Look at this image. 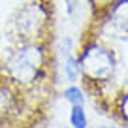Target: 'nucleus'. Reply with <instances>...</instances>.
<instances>
[{"mask_svg": "<svg viewBox=\"0 0 128 128\" xmlns=\"http://www.w3.org/2000/svg\"><path fill=\"white\" fill-rule=\"evenodd\" d=\"M45 64L44 49L38 44H24L6 62V72L15 83L32 85L40 77Z\"/></svg>", "mask_w": 128, "mask_h": 128, "instance_id": "obj_1", "label": "nucleus"}, {"mask_svg": "<svg viewBox=\"0 0 128 128\" xmlns=\"http://www.w3.org/2000/svg\"><path fill=\"white\" fill-rule=\"evenodd\" d=\"M81 74L90 81H108L115 72V58L106 47L98 44H90L83 49L77 58Z\"/></svg>", "mask_w": 128, "mask_h": 128, "instance_id": "obj_2", "label": "nucleus"}, {"mask_svg": "<svg viewBox=\"0 0 128 128\" xmlns=\"http://www.w3.org/2000/svg\"><path fill=\"white\" fill-rule=\"evenodd\" d=\"M15 24L19 34H23L24 38L38 40V38H42L45 26H47V12L38 2L28 4L23 10H19V13L15 17Z\"/></svg>", "mask_w": 128, "mask_h": 128, "instance_id": "obj_3", "label": "nucleus"}, {"mask_svg": "<svg viewBox=\"0 0 128 128\" xmlns=\"http://www.w3.org/2000/svg\"><path fill=\"white\" fill-rule=\"evenodd\" d=\"M108 26L115 36L126 38L128 36V0H117L109 12Z\"/></svg>", "mask_w": 128, "mask_h": 128, "instance_id": "obj_4", "label": "nucleus"}, {"mask_svg": "<svg viewBox=\"0 0 128 128\" xmlns=\"http://www.w3.org/2000/svg\"><path fill=\"white\" fill-rule=\"evenodd\" d=\"M60 55H62V68H64L66 77H68L70 81H77V77L81 76V68H79L77 58H74V55H72V42H70L68 38L62 40Z\"/></svg>", "mask_w": 128, "mask_h": 128, "instance_id": "obj_5", "label": "nucleus"}, {"mask_svg": "<svg viewBox=\"0 0 128 128\" xmlns=\"http://www.w3.org/2000/svg\"><path fill=\"white\" fill-rule=\"evenodd\" d=\"M70 124H72V128H87L88 120H87L83 106H72V111H70Z\"/></svg>", "mask_w": 128, "mask_h": 128, "instance_id": "obj_6", "label": "nucleus"}, {"mask_svg": "<svg viewBox=\"0 0 128 128\" xmlns=\"http://www.w3.org/2000/svg\"><path fill=\"white\" fill-rule=\"evenodd\" d=\"M62 96L70 106H83L85 104V96L81 92V88H77V87H68Z\"/></svg>", "mask_w": 128, "mask_h": 128, "instance_id": "obj_7", "label": "nucleus"}, {"mask_svg": "<svg viewBox=\"0 0 128 128\" xmlns=\"http://www.w3.org/2000/svg\"><path fill=\"white\" fill-rule=\"evenodd\" d=\"M120 115H122V119L128 122V92L122 96V100H120Z\"/></svg>", "mask_w": 128, "mask_h": 128, "instance_id": "obj_8", "label": "nucleus"}, {"mask_svg": "<svg viewBox=\"0 0 128 128\" xmlns=\"http://www.w3.org/2000/svg\"><path fill=\"white\" fill-rule=\"evenodd\" d=\"M96 128H115V126H109V124H100V126H96Z\"/></svg>", "mask_w": 128, "mask_h": 128, "instance_id": "obj_9", "label": "nucleus"}]
</instances>
